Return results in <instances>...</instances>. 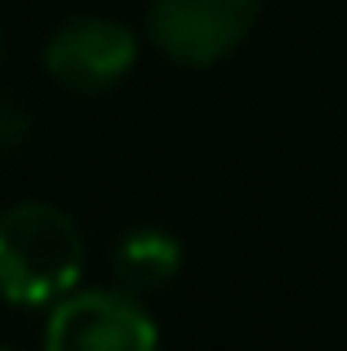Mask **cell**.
I'll return each mask as SVG.
<instances>
[{
    "label": "cell",
    "instance_id": "obj_7",
    "mask_svg": "<svg viewBox=\"0 0 347 351\" xmlns=\"http://www.w3.org/2000/svg\"><path fill=\"white\" fill-rule=\"evenodd\" d=\"M0 62H5V40H0Z\"/></svg>",
    "mask_w": 347,
    "mask_h": 351
},
{
    "label": "cell",
    "instance_id": "obj_1",
    "mask_svg": "<svg viewBox=\"0 0 347 351\" xmlns=\"http://www.w3.org/2000/svg\"><path fill=\"white\" fill-rule=\"evenodd\" d=\"M85 271V236L67 209L18 200L0 214V298L14 307H53Z\"/></svg>",
    "mask_w": 347,
    "mask_h": 351
},
{
    "label": "cell",
    "instance_id": "obj_2",
    "mask_svg": "<svg viewBox=\"0 0 347 351\" xmlns=\"http://www.w3.org/2000/svg\"><path fill=\"white\" fill-rule=\"evenodd\" d=\"M160 329L130 289H71L53 302L45 347L49 351H143Z\"/></svg>",
    "mask_w": 347,
    "mask_h": 351
},
{
    "label": "cell",
    "instance_id": "obj_3",
    "mask_svg": "<svg viewBox=\"0 0 347 351\" xmlns=\"http://www.w3.org/2000/svg\"><path fill=\"white\" fill-rule=\"evenodd\" d=\"M259 0H152L147 32L165 58L209 67L250 36Z\"/></svg>",
    "mask_w": 347,
    "mask_h": 351
},
{
    "label": "cell",
    "instance_id": "obj_5",
    "mask_svg": "<svg viewBox=\"0 0 347 351\" xmlns=\"http://www.w3.org/2000/svg\"><path fill=\"white\" fill-rule=\"evenodd\" d=\"M112 267L121 276V289L130 293H152V289H165V285L178 276L182 267V249L178 240L160 227H134L116 240L112 249Z\"/></svg>",
    "mask_w": 347,
    "mask_h": 351
},
{
    "label": "cell",
    "instance_id": "obj_6",
    "mask_svg": "<svg viewBox=\"0 0 347 351\" xmlns=\"http://www.w3.org/2000/svg\"><path fill=\"white\" fill-rule=\"evenodd\" d=\"M32 134V112L18 98L0 94V152H18Z\"/></svg>",
    "mask_w": 347,
    "mask_h": 351
},
{
    "label": "cell",
    "instance_id": "obj_4",
    "mask_svg": "<svg viewBox=\"0 0 347 351\" xmlns=\"http://www.w3.org/2000/svg\"><path fill=\"white\" fill-rule=\"evenodd\" d=\"M139 62V40L116 18H71L45 45V71L71 94H107Z\"/></svg>",
    "mask_w": 347,
    "mask_h": 351
}]
</instances>
